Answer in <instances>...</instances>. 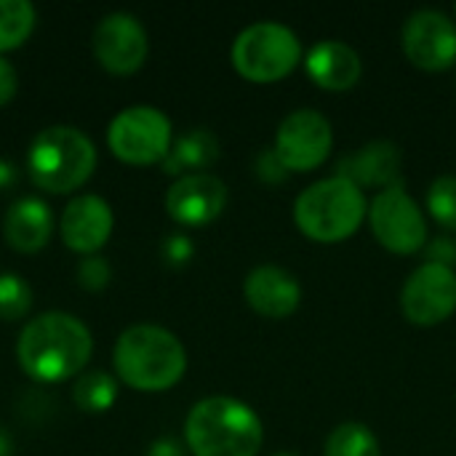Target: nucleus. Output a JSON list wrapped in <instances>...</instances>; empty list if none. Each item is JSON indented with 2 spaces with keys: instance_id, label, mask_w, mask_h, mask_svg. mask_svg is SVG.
<instances>
[{
  "instance_id": "obj_1",
  "label": "nucleus",
  "mask_w": 456,
  "mask_h": 456,
  "mask_svg": "<svg viewBox=\"0 0 456 456\" xmlns=\"http://www.w3.org/2000/svg\"><path fill=\"white\" fill-rule=\"evenodd\" d=\"M94 339L88 326L69 313H43L32 318L16 342V361L35 382L53 385L83 371L91 361Z\"/></svg>"
},
{
  "instance_id": "obj_2",
  "label": "nucleus",
  "mask_w": 456,
  "mask_h": 456,
  "mask_svg": "<svg viewBox=\"0 0 456 456\" xmlns=\"http://www.w3.org/2000/svg\"><path fill=\"white\" fill-rule=\"evenodd\" d=\"M184 444L192 456H259L265 446L262 417L240 398L208 395L184 419Z\"/></svg>"
},
{
  "instance_id": "obj_3",
  "label": "nucleus",
  "mask_w": 456,
  "mask_h": 456,
  "mask_svg": "<svg viewBox=\"0 0 456 456\" xmlns=\"http://www.w3.org/2000/svg\"><path fill=\"white\" fill-rule=\"evenodd\" d=\"M118 379L142 393H163L182 382L187 353L179 337L155 323L126 329L112 350Z\"/></svg>"
},
{
  "instance_id": "obj_4",
  "label": "nucleus",
  "mask_w": 456,
  "mask_h": 456,
  "mask_svg": "<svg viewBox=\"0 0 456 456\" xmlns=\"http://www.w3.org/2000/svg\"><path fill=\"white\" fill-rule=\"evenodd\" d=\"M369 216L366 192L334 174L307 184L294 200V224L297 230L315 243L334 246L350 240Z\"/></svg>"
},
{
  "instance_id": "obj_5",
  "label": "nucleus",
  "mask_w": 456,
  "mask_h": 456,
  "mask_svg": "<svg viewBox=\"0 0 456 456\" xmlns=\"http://www.w3.org/2000/svg\"><path fill=\"white\" fill-rule=\"evenodd\" d=\"M96 168L94 142L75 126L43 128L27 152V171L43 192L67 195L88 182Z\"/></svg>"
},
{
  "instance_id": "obj_6",
  "label": "nucleus",
  "mask_w": 456,
  "mask_h": 456,
  "mask_svg": "<svg viewBox=\"0 0 456 456\" xmlns=\"http://www.w3.org/2000/svg\"><path fill=\"white\" fill-rule=\"evenodd\" d=\"M230 61L243 80L267 86L289 77L305 61V45L289 24L259 19L235 35Z\"/></svg>"
},
{
  "instance_id": "obj_7",
  "label": "nucleus",
  "mask_w": 456,
  "mask_h": 456,
  "mask_svg": "<svg viewBox=\"0 0 456 456\" xmlns=\"http://www.w3.org/2000/svg\"><path fill=\"white\" fill-rule=\"evenodd\" d=\"M366 222L377 243L398 256L419 254L430 240L428 216L422 214L419 203L406 192L403 184L379 190L369 203Z\"/></svg>"
},
{
  "instance_id": "obj_8",
  "label": "nucleus",
  "mask_w": 456,
  "mask_h": 456,
  "mask_svg": "<svg viewBox=\"0 0 456 456\" xmlns=\"http://www.w3.org/2000/svg\"><path fill=\"white\" fill-rule=\"evenodd\" d=\"M107 144L112 155L131 166L163 163L171 144L174 131L166 112L150 104H134L118 112L107 131Z\"/></svg>"
},
{
  "instance_id": "obj_9",
  "label": "nucleus",
  "mask_w": 456,
  "mask_h": 456,
  "mask_svg": "<svg viewBox=\"0 0 456 456\" xmlns=\"http://www.w3.org/2000/svg\"><path fill=\"white\" fill-rule=\"evenodd\" d=\"M273 150L289 174L315 171L334 150V126L321 110L299 107L278 123Z\"/></svg>"
},
{
  "instance_id": "obj_10",
  "label": "nucleus",
  "mask_w": 456,
  "mask_h": 456,
  "mask_svg": "<svg viewBox=\"0 0 456 456\" xmlns=\"http://www.w3.org/2000/svg\"><path fill=\"white\" fill-rule=\"evenodd\" d=\"M401 313L422 329L446 323L456 313V270L422 262L401 289Z\"/></svg>"
},
{
  "instance_id": "obj_11",
  "label": "nucleus",
  "mask_w": 456,
  "mask_h": 456,
  "mask_svg": "<svg viewBox=\"0 0 456 456\" xmlns=\"http://www.w3.org/2000/svg\"><path fill=\"white\" fill-rule=\"evenodd\" d=\"M406 59L425 72H446L456 64V21L438 8H419L401 29Z\"/></svg>"
},
{
  "instance_id": "obj_12",
  "label": "nucleus",
  "mask_w": 456,
  "mask_h": 456,
  "mask_svg": "<svg viewBox=\"0 0 456 456\" xmlns=\"http://www.w3.org/2000/svg\"><path fill=\"white\" fill-rule=\"evenodd\" d=\"M94 53L99 64L112 75L136 72L150 53L144 24L126 11L107 13L94 29Z\"/></svg>"
},
{
  "instance_id": "obj_13",
  "label": "nucleus",
  "mask_w": 456,
  "mask_h": 456,
  "mask_svg": "<svg viewBox=\"0 0 456 456\" xmlns=\"http://www.w3.org/2000/svg\"><path fill=\"white\" fill-rule=\"evenodd\" d=\"M227 206V184L216 174L179 176L166 192V211L184 227H203L219 219Z\"/></svg>"
},
{
  "instance_id": "obj_14",
  "label": "nucleus",
  "mask_w": 456,
  "mask_h": 456,
  "mask_svg": "<svg viewBox=\"0 0 456 456\" xmlns=\"http://www.w3.org/2000/svg\"><path fill=\"white\" fill-rule=\"evenodd\" d=\"M243 297L248 307L270 321L294 315L302 305V283L297 275L278 265H259L243 281Z\"/></svg>"
},
{
  "instance_id": "obj_15",
  "label": "nucleus",
  "mask_w": 456,
  "mask_h": 456,
  "mask_svg": "<svg viewBox=\"0 0 456 456\" xmlns=\"http://www.w3.org/2000/svg\"><path fill=\"white\" fill-rule=\"evenodd\" d=\"M112 208L99 195H77L61 214V240L67 248L91 256L112 235Z\"/></svg>"
},
{
  "instance_id": "obj_16",
  "label": "nucleus",
  "mask_w": 456,
  "mask_h": 456,
  "mask_svg": "<svg viewBox=\"0 0 456 456\" xmlns=\"http://www.w3.org/2000/svg\"><path fill=\"white\" fill-rule=\"evenodd\" d=\"M302 64L318 88L334 91V94L355 88L363 75L361 53L339 37H326V40L313 43Z\"/></svg>"
},
{
  "instance_id": "obj_17",
  "label": "nucleus",
  "mask_w": 456,
  "mask_h": 456,
  "mask_svg": "<svg viewBox=\"0 0 456 456\" xmlns=\"http://www.w3.org/2000/svg\"><path fill=\"white\" fill-rule=\"evenodd\" d=\"M401 168H403L401 147L390 139H374V142H366L358 152L347 155L339 163L337 174L355 182L361 190L363 187L387 190L393 184H403Z\"/></svg>"
},
{
  "instance_id": "obj_18",
  "label": "nucleus",
  "mask_w": 456,
  "mask_h": 456,
  "mask_svg": "<svg viewBox=\"0 0 456 456\" xmlns=\"http://www.w3.org/2000/svg\"><path fill=\"white\" fill-rule=\"evenodd\" d=\"M53 232V214L48 203L40 198H21L16 200L3 222V235L11 248L21 254H35L40 251Z\"/></svg>"
},
{
  "instance_id": "obj_19",
  "label": "nucleus",
  "mask_w": 456,
  "mask_h": 456,
  "mask_svg": "<svg viewBox=\"0 0 456 456\" xmlns=\"http://www.w3.org/2000/svg\"><path fill=\"white\" fill-rule=\"evenodd\" d=\"M219 158V139L214 131L208 128H192L187 134H182L179 139H174L166 160H163V171L171 176H187V174H203L208 166H214Z\"/></svg>"
},
{
  "instance_id": "obj_20",
  "label": "nucleus",
  "mask_w": 456,
  "mask_h": 456,
  "mask_svg": "<svg viewBox=\"0 0 456 456\" xmlns=\"http://www.w3.org/2000/svg\"><path fill=\"white\" fill-rule=\"evenodd\" d=\"M323 456H382V446L366 422H342L329 433Z\"/></svg>"
},
{
  "instance_id": "obj_21",
  "label": "nucleus",
  "mask_w": 456,
  "mask_h": 456,
  "mask_svg": "<svg viewBox=\"0 0 456 456\" xmlns=\"http://www.w3.org/2000/svg\"><path fill=\"white\" fill-rule=\"evenodd\" d=\"M35 29V5L29 0H0V53L19 48Z\"/></svg>"
},
{
  "instance_id": "obj_22",
  "label": "nucleus",
  "mask_w": 456,
  "mask_h": 456,
  "mask_svg": "<svg viewBox=\"0 0 456 456\" xmlns=\"http://www.w3.org/2000/svg\"><path fill=\"white\" fill-rule=\"evenodd\" d=\"M72 398L83 411H107L118 401V382L104 371H88L77 379Z\"/></svg>"
},
{
  "instance_id": "obj_23",
  "label": "nucleus",
  "mask_w": 456,
  "mask_h": 456,
  "mask_svg": "<svg viewBox=\"0 0 456 456\" xmlns=\"http://www.w3.org/2000/svg\"><path fill=\"white\" fill-rule=\"evenodd\" d=\"M428 214L446 230L456 232V176L444 174L428 187Z\"/></svg>"
},
{
  "instance_id": "obj_24",
  "label": "nucleus",
  "mask_w": 456,
  "mask_h": 456,
  "mask_svg": "<svg viewBox=\"0 0 456 456\" xmlns=\"http://www.w3.org/2000/svg\"><path fill=\"white\" fill-rule=\"evenodd\" d=\"M32 307V289L16 273H0V321H19Z\"/></svg>"
},
{
  "instance_id": "obj_25",
  "label": "nucleus",
  "mask_w": 456,
  "mask_h": 456,
  "mask_svg": "<svg viewBox=\"0 0 456 456\" xmlns=\"http://www.w3.org/2000/svg\"><path fill=\"white\" fill-rule=\"evenodd\" d=\"M112 278V267L104 256L99 254H91V256H83L80 265H77V281L83 289L88 291H102Z\"/></svg>"
},
{
  "instance_id": "obj_26",
  "label": "nucleus",
  "mask_w": 456,
  "mask_h": 456,
  "mask_svg": "<svg viewBox=\"0 0 456 456\" xmlns=\"http://www.w3.org/2000/svg\"><path fill=\"white\" fill-rule=\"evenodd\" d=\"M254 171H256V179L265 182V184H281V182L289 179V171H286V166L281 163V158L275 155L273 147H267V150H262L256 155Z\"/></svg>"
},
{
  "instance_id": "obj_27",
  "label": "nucleus",
  "mask_w": 456,
  "mask_h": 456,
  "mask_svg": "<svg viewBox=\"0 0 456 456\" xmlns=\"http://www.w3.org/2000/svg\"><path fill=\"white\" fill-rule=\"evenodd\" d=\"M192 254H195V243H192L187 235H182V232H174V235H168V238L163 240V259H166L171 267L187 265V262L192 259Z\"/></svg>"
},
{
  "instance_id": "obj_28",
  "label": "nucleus",
  "mask_w": 456,
  "mask_h": 456,
  "mask_svg": "<svg viewBox=\"0 0 456 456\" xmlns=\"http://www.w3.org/2000/svg\"><path fill=\"white\" fill-rule=\"evenodd\" d=\"M425 254H428V262H436V265H444V267H452V270H454L456 238H452V235H441V238H436V240H428Z\"/></svg>"
},
{
  "instance_id": "obj_29",
  "label": "nucleus",
  "mask_w": 456,
  "mask_h": 456,
  "mask_svg": "<svg viewBox=\"0 0 456 456\" xmlns=\"http://www.w3.org/2000/svg\"><path fill=\"white\" fill-rule=\"evenodd\" d=\"M16 88H19L16 69L5 56H0V107H5L16 96Z\"/></svg>"
},
{
  "instance_id": "obj_30",
  "label": "nucleus",
  "mask_w": 456,
  "mask_h": 456,
  "mask_svg": "<svg viewBox=\"0 0 456 456\" xmlns=\"http://www.w3.org/2000/svg\"><path fill=\"white\" fill-rule=\"evenodd\" d=\"M13 184H16V168H13V163L0 158V195L8 192Z\"/></svg>"
},
{
  "instance_id": "obj_31",
  "label": "nucleus",
  "mask_w": 456,
  "mask_h": 456,
  "mask_svg": "<svg viewBox=\"0 0 456 456\" xmlns=\"http://www.w3.org/2000/svg\"><path fill=\"white\" fill-rule=\"evenodd\" d=\"M150 456H182V446L176 444V441H158L155 446H152V452Z\"/></svg>"
},
{
  "instance_id": "obj_32",
  "label": "nucleus",
  "mask_w": 456,
  "mask_h": 456,
  "mask_svg": "<svg viewBox=\"0 0 456 456\" xmlns=\"http://www.w3.org/2000/svg\"><path fill=\"white\" fill-rule=\"evenodd\" d=\"M11 454V441H8V436L0 430V456H8Z\"/></svg>"
},
{
  "instance_id": "obj_33",
  "label": "nucleus",
  "mask_w": 456,
  "mask_h": 456,
  "mask_svg": "<svg viewBox=\"0 0 456 456\" xmlns=\"http://www.w3.org/2000/svg\"><path fill=\"white\" fill-rule=\"evenodd\" d=\"M275 456H297V454H275Z\"/></svg>"
},
{
  "instance_id": "obj_34",
  "label": "nucleus",
  "mask_w": 456,
  "mask_h": 456,
  "mask_svg": "<svg viewBox=\"0 0 456 456\" xmlns=\"http://www.w3.org/2000/svg\"><path fill=\"white\" fill-rule=\"evenodd\" d=\"M454 11H456V3H454Z\"/></svg>"
}]
</instances>
